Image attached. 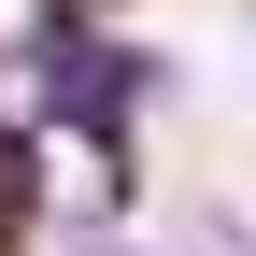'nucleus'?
Segmentation results:
<instances>
[{
    "label": "nucleus",
    "instance_id": "1",
    "mask_svg": "<svg viewBox=\"0 0 256 256\" xmlns=\"http://www.w3.org/2000/svg\"><path fill=\"white\" fill-rule=\"evenodd\" d=\"M185 256H242V228H214V214H200V228H185Z\"/></svg>",
    "mask_w": 256,
    "mask_h": 256
}]
</instances>
